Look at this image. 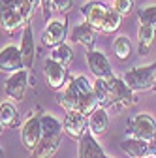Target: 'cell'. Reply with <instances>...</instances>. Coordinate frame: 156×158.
Returning <instances> with one entry per match:
<instances>
[{
    "instance_id": "obj_1",
    "label": "cell",
    "mask_w": 156,
    "mask_h": 158,
    "mask_svg": "<svg viewBox=\"0 0 156 158\" xmlns=\"http://www.w3.org/2000/svg\"><path fill=\"white\" fill-rule=\"evenodd\" d=\"M58 106L64 111H81L88 117L98 107V100H96L92 83L85 75H75L68 79L66 89L58 96Z\"/></svg>"
},
{
    "instance_id": "obj_2",
    "label": "cell",
    "mask_w": 156,
    "mask_h": 158,
    "mask_svg": "<svg viewBox=\"0 0 156 158\" xmlns=\"http://www.w3.org/2000/svg\"><path fill=\"white\" fill-rule=\"evenodd\" d=\"M40 0H0V28L8 34L30 25Z\"/></svg>"
},
{
    "instance_id": "obj_3",
    "label": "cell",
    "mask_w": 156,
    "mask_h": 158,
    "mask_svg": "<svg viewBox=\"0 0 156 158\" xmlns=\"http://www.w3.org/2000/svg\"><path fill=\"white\" fill-rule=\"evenodd\" d=\"M40 118H42V139L34 151H30V158H53L60 147L64 128L55 115L45 113Z\"/></svg>"
},
{
    "instance_id": "obj_4",
    "label": "cell",
    "mask_w": 156,
    "mask_h": 158,
    "mask_svg": "<svg viewBox=\"0 0 156 158\" xmlns=\"http://www.w3.org/2000/svg\"><path fill=\"white\" fill-rule=\"evenodd\" d=\"M109 83V90H111V106L109 107H115V109H122V107H128V106H133L135 102V90H132L126 81L122 77H117V75H111L107 79Z\"/></svg>"
},
{
    "instance_id": "obj_5",
    "label": "cell",
    "mask_w": 156,
    "mask_h": 158,
    "mask_svg": "<svg viewBox=\"0 0 156 158\" xmlns=\"http://www.w3.org/2000/svg\"><path fill=\"white\" fill-rule=\"evenodd\" d=\"M154 70H156V64H150V66H135L132 70H128L122 79L126 81V85L132 89V90H150L154 87Z\"/></svg>"
},
{
    "instance_id": "obj_6",
    "label": "cell",
    "mask_w": 156,
    "mask_h": 158,
    "mask_svg": "<svg viewBox=\"0 0 156 158\" xmlns=\"http://www.w3.org/2000/svg\"><path fill=\"white\" fill-rule=\"evenodd\" d=\"M128 130H130V135L133 137L152 141L156 135V121L149 113H135L128 121Z\"/></svg>"
},
{
    "instance_id": "obj_7",
    "label": "cell",
    "mask_w": 156,
    "mask_h": 158,
    "mask_svg": "<svg viewBox=\"0 0 156 158\" xmlns=\"http://www.w3.org/2000/svg\"><path fill=\"white\" fill-rule=\"evenodd\" d=\"M27 87H28V70L27 68H21V70L10 73V77L4 81L6 94L10 96V100H15V102H21L25 98Z\"/></svg>"
},
{
    "instance_id": "obj_8",
    "label": "cell",
    "mask_w": 156,
    "mask_h": 158,
    "mask_svg": "<svg viewBox=\"0 0 156 158\" xmlns=\"http://www.w3.org/2000/svg\"><path fill=\"white\" fill-rule=\"evenodd\" d=\"M62 128H64V134L68 137L79 141L83 137V134L88 130V117L81 111H66V118L62 123Z\"/></svg>"
},
{
    "instance_id": "obj_9",
    "label": "cell",
    "mask_w": 156,
    "mask_h": 158,
    "mask_svg": "<svg viewBox=\"0 0 156 158\" xmlns=\"http://www.w3.org/2000/svg\"><path fill=\"white\" fill-rule=\"evenodd\" d=\"M43 77H45V83L51 90H60L66 85V79H68L66 66H62L60 62L53 60L49 56L43 64Z\"/></svg>"
},
{
    "instance_id": "obj_10",
    "label": "cell",
    "mask_w": 156,
    "mask_h": 158,
    "mask_svg": "<svg viewBox=\"0 0 156 158\" xmlns=\"http://www.w3.org/2000/svg\"><path fill=\"white\" fill-rule=\"evenodd\" d=\"M87 66H88V70L92 72V75L94 77H102V79H109L111 75H115L113 73V68H111V62H109V58L102 53V51H98V49H88L87 51Z\"/></svg>"
},
{
    "instance_id": "obj_11",
    "label": "cell",
    "mask_w": 156,
    "mask_h": 158,
    "mask_svg": "<svg viewBox=\"0 0 156 158\" xmlns=\"http://www.w3.org/2000/svg\"><path fill=\"white\" fill-rule=\"evenodd\" d=\"M21 139L27 151H34L36 145L42 139V118L30 115L21 126Z\"/></svg>"
},
{
    "instance_id": "obj_12",
    "label": "cell",
    "mask_w": 156,
    "mask_h": 158,
    "mask_svg": "<svg viewBox=\"0 0 156 158\" xmlns=\"http://www.w3.org/2000/svg\"><path fill=\"white\" fill-rule=\"evenodd\" d=\"M66 32H68V23L64 19H49L42 34V42L47 47H55L66 40Z\"/></svg>"
},
{
    "instance_id": "obj_13",
    "label": "cell",
    "mask_w": 156,
    "mask_h": 158,
    "mask_svg": "<svg viewBox=\"0 0 156 158\" xmlns=\"http://www.w3.org/2000/svg\"><path fill=\"white\" fill-rule=\"evenodd\" d=\"M25 68L23 64V55L17 45H6L0 51V72L4 73H13L17 70Z\"/></svg>"
},
{
    "instance_id": "obj_14",
    "label": "cell",
    "mask_w": 156,
    "mask_h": 158,
    "mask_svg": "<svg viewBox=\"0 0 156 158\" xmlns=\"http://www.w3.org/2000/svg\"><path fill=\"white\" fill-rule=\"evenodd\" d=\"M107 8L104 2H96V0H92V2H87L83 8H81V13L85 17V21L96 28L98 32H102V25H104V17L107 13Z\"/></svg>"
},
{
    "instance_id": "obj_15",
    "label": "cell",
    "mask_w": 156,
    "mask_h": 158,
    "mask_svg": "<svg viewBox=\"0 0 156 158\" xmlns=\"http://www.w3.org/2000/svg\"><path fill=\"white\" fill-rule=\"evenodd\" d=\"M77 156L79 158H109L105 156L104 149L96 141V135L92 132H85L83 137L79 139V149H77Z\"/></svg>"
},
{
    "instance_id": "obj_16",
    "label": "cell",
    "mask_w": 156,
    "mask_h": 158,
    "mask_svg": "<svg viewBox=\"0 0 156 158\" xmlns=\"http://www.w3.org/2000/svg\"><path fill=\"white\" fill-rule=\"evenodd\" d=\"M96 36H98V30L92 28L87 21L85 23H79V25H75L72 34H70V40L73 44H81L83 47L87 49H92L94 44H96Z\"/></svg>"
},
{
    "instance_id": "obj_17",
    "label": "cell",
    "mask_w": 156,
    "mask_h": 158,
    "mask_svg": "<svg viewBox=\"0 0 156 158\" xmlns=\"http://www.w3.org/2000/svg\"><path fill=\"white\" fill-rule=\"evenodd\" d=\"M21 55H23V64L27 70L34 68L36 62V44H34V36H32V27L27 25L23 28V38H21Z\"/></svg>"
},
{
    "instance_id": "obj_18",
    "label": "cell",
    "mask_w": 156,
    "mask_h": 158,
    "mask_svg": "<svg viewBox=\"0 0 156 158\" xmlns=\"http://www.w3.org/2000/svg\"><path fill=\"white\" fill-rule=\"evenodd\" d=\"M121 149L130 156V158H143V156H149L152 152V145L150 141H145V139H139V137H126L124 141H121Z\"/></svg>"
},
{
    "instance_id": "obj_19",
    "label": "cell",
    "mask_w": 156,
    "mask_h": 158,
    "mask_svg": "<svg viewBox=\"0 0 156 158\" xmlns=\"http://www.w3.org/2000/svg\"><path fill=\"white\" fill-rule=\"evenodd\" d=\"M109 128V115L107 109L98 106L90 115H88V132H92L94 135H102L105 134Z\"/></svg>"
},
{
    "instance_id": "obj_20",
    "label": "cell",
    "mask_w": 156,
    "mask_h": 158,
    "mask_svg": "<svg viewBox=\"0 0 156 158\" xmlns=\"http://www.w3.org/2000/svg\"><path fill=\"white\" fill-rule=\"evenodd\" d=\"M154 38H156V28L139 23V28H138V47H139L141 55H147L150 51V47L154 44Z\"/></svg>"
},
{
    "instance_id": "obj_21",
    "label": "cell",
    "mask_w": 156,
    "mask_h": 158,
    "mask_svg": "<svg viewBox=\"0 0 156 158\" xmlns=\"http://www.w3.org/2000/svg\"><path fill=\"white\" fill-rule=\"evenodd\" d=\"M0 123L4 124V128L19 126V111L11 102H2L0 104Z\"/></svg>"
},
{
    "instance_id": "obj_22",
    "label": "cell",
    "mask_w": 156,
    "mask_h": 158,
    "mask_svg": "<svg viewBox=\"0 0 156 158\" xmlns=\"http://www.w3.org/2000/svg\"><path fill=\"white\" fill-rule=\"evenodd\" d=\"M92 89H94V94H96V100H98V106L107 109L111 106V90H109L107 79L96 77V81L92 83Z\"/></svg>"
},
{
    "instance_id": "obj_23",
    "label": "cell",
    "mask_w": 156,
    "mask_h": 158,
    "mask_svg": "<svg viewBox=\"0 0 156 158\" xmlns=\"http://www.w3.org/2000/svg\"><path fill=\"white\" fill-rule=\"evenodd\" d=\"M51 58L68 68L72 64V60H73V49H72V45H68L66 42H62V44L51 47Z\"/></svg>"
},
{
    "instance_id": "obj_24",
    "label": "cell",
    "mask_w": 156,
    "mask_h": 158,
    "mask_svg": "<svg viewBox=\"0 0 156 158\" xmlns=\"http://www.w3.org/2000/svg\"><path fill=\"white\" fill-rule=\"evenodd\" d=\"M121 21H122V15L117 11L113 6L107 8V13L104 17V25H102V32L104 34H113L121 28Z\"/></svg>"
},
{
    "instance_id": "obj_25",
    "label": "cell",
    "mask_w": 156,
    "mask_h": 158,
    "mask_svg": "<svg viewBox=\"0 0 156 158\" xmlns=\"http://www.w3.org/2000/svg\"><path fill=\"white\" fill-rule=\"evenodd\" d=\"M113 53L119 60H128L132 55V42L128 36H117L113 40Z\"/></svg>"
},
{
    "instance_id": "obj_26",
    "label": "cell",
    "mask_w": 156,
    "mask_h": 158,
    "mask_svg": "<svg viewBox=\"0 0 156 158\" xmlns=\"http://www.w3.org/2000/svg\"><path fill=\"white\" fill-rule=\"evenodd\" d=\"M138 17H139V23H141V25H149V27H154V28H156V6H154V4L145 6V8L138 13Z\"/></svg>"
},
{
    "instance_id": "obj_27",
    "label": "cell",
    "mask_w": 156,
    "mask_h": 158,
    "mask_svg": "<svg viewBox=\"0 0 156 158\" xmlns=\"http://www.w3.org/2000/svg\"><path fill=\"white\" fill-rule=\"evenodd\" d=\"M113 8L122 17H126L133 11V0H113Z\"/></svg>"
},
{
    "instance_id": "obj_28",
    "label": "cell",
    "mask_w": 156,
    "mask_h": 158,
    "mask_svg": "<svg viewBox=\"0 0 156 158\" xmlns=\"http://www.w3.org/2000/svg\"><path fill=\"white\" fill-rule=\"evenodd\" d=\"M51 6L58 13H68L73 8V0H51Z\"/></svg>"
},
{
    "instance_id": "obj_29",
    "label": "cell",
    "mask_w": 156,
    "mask_h": 158,
    "mask_svg": "<svg viewBox=\"0 0 156 158\" xmlns=\"http://www.w3.org/2000/svg\"><path fill=\"white\" fill-rule=\"evenodd\" d=\"M40 6H42V11H43V17L47 19V21H49V19H51V0H40Z\"/></svg>"
},
{
    "instance_id": "obj_30",
    "label": "cell",
    "mask_w": 156,
    "mask_h": 158,
    "mask_svg": "<svg viewBox=\"0 0 156 158\" xmlns=\"http://www.w3.org/2000/svg\"><path fill=\"white\" fill-rule=\"evenodd\" d=\"M150 145H152V149H154V152H156V135H154V139L150 141Z\"/></svg>"
},
{
    "instance_id": "obj_31",
    "label": "cell",
    "mask_w": 156,
    "mask_h": 158,
    "mask_svg": "<svg viewBox=\"0 0 156 158\" xmlns=\"http://www.w3.org/2000/svg\"><path fill=\"white\" fill-rule=\"evenodd\" d=\"M2 130H4V124H2V123H0V134H2Z\"/></svg>"
},
{
    "instance_id": "obj_32",
    "label": "cell",
    "mask_w": 156,
    "mask_h": 158,
    "mask_svg": "<svg viewBox=\"0 0 156 158\" xmlns=\"http://www.w3.org/2000/svg\"><path fill=\"white\" fill-rule=\"evenodd\" d=\"M0 158H4V151L2 149H0Z\"/></svg>"
},
{
    "instance_id": "obj_33",
    "label": "cell",
    "mask_w": 156,
    "mask_h": 158,
    "mask_svg": "<svg viewBox=\"0 0 156 158\" xmlns=\"http://www.w3.org/2000/svg\"><path fill=\"white\" fill-rule=\"evenodd\" d=\"M154 87H156V70H154Z\"/></svg>"
}]
</instances>
